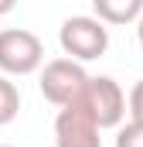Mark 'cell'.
Instances as JSON below:
<instances>
[{
  "label": "cell",
  "mask_w": 143,
  "mask_h": 147,
  "mask_svg": "<svg viewBox=\"0 0 143 147\" xmlns=\"http://www.w3.org/2000/svg\"><path fill=\"white\" fill-rule=\"evenodd\" d=\"M17 113H21V92L7 75H0V127L14 123Z\"/></svg>",
  "instance_id": "cell-7"
},
{
  "label": "cell",
  "mask_w": 143,
  "mask_h": 147,
  "mask_svg": "<svg viewBox=\"0 0 143 147\" xmlns=\"http://www.w3.org/2000/svg\"><path fill=\"white\" fill-rule=\"evenodd\" d=\"M143 0H92V17L99 24H130L140 21Z\"/></svg>",
  "instance_id": "cell-6"
},
{
  "label": "cell",
  "mask_w": 143,
  "mask_h": 147,
  "mask_svg": "<svg viewBox=\"0 0 143 147\" xmlns=\"http://www.w3.org/2000/svg\"><path fill=\"white\" fill-rule=\"evenodd\" d=\"M85 86H89V72H85L78 62H72V58H51V62H44L41 79H37L41 96H44L51 106H58V110L75 106V103L82 99Z\"/></svg>",
  "instance_id": "cell-1"
},
{
  "label": "cell",
  "mask_w": 143,
  "mask_h": 147,
  "mask_svg": "<svg viewBox=\"0 0 143 147\" xmlns=\"http://www.w3.org/2000/svg\"><path fill=\"white\" fill-rule=\"evenodd\" d=\"M10 7H14V3H0V14H7V10H10Z\"/></svg>",
  "instance_id": "cell-11"
},
{
  "label": "cell",
  "mask_w": 143,
  "mask_h": 147,
  "mask_svg": "<svg viewBox=\"0 0 143 147\" xmlns=\"http://www.w3.org/2000/svg\"><path fill=\"white\" fill-rule=\"evenodd\" d=\"M126 113H130L133 123H143V79L130 89V96H126Z\"/></svg>",
  "instance_id": "cell-9"
},
{
  "label": "cell",
  "mask_w": 143,
  "mask_h": 147,
  "mask_svg": "<svg viewBox=\"0 0 143 147\" xmlns=\"http://www.w3.org/2000/svg\"><path fill=\"white\" fill-rule=\"evenodd\" d=\"M78 103H82V110L92 116V123L99 130L119 127L123 116H126V92L109 75H89V86H85V92H82Z\"/></svg>",
  "instance_id": "cell-3"
},
{
  "label": "cell",
  "mask_w": 143,
  "mask_h": 147,
  "mask_svg": "<svg viewBox=\"0 0 143 147\" xmlns=\"http://www.w3.org/2000/svg\"><path fill=\"white\" fill-rule=\"evenodd\" d=\"M102 130L92 123V116L82 110V103L65 106L55 116V147H102Z\"/></svg>",
  "instance_id": "cell-5"
},
{
  "label": "cell",
  "mask_w": 143,
  "mask_h": 147,
  "mask_svg": "<svg viewBox=\"0 0 143 147\" xmlns=\"http://www.w3.org/2000/svg\"><path fill=\"white\" fill-rule=\"evenodd\" d=\"M116 147H143V123H126L116 134Z\"/></svg>",
  "instance_id": "cell-8"
},
{
  "label": "cell",
  "mask_w": 143,
  "mask_h": 147,
  "mask_svg": "<svg viewBox=\"0 0 143 147\" xmlns=\"http://www.w3.org/2000/svg\"><path fill=\"white\" fill-rule=\"evenodd\" d=\"M0 147H14V144H0Z\"/></svg>",
  "instance_id": "cell-12"
},
{
  "label": "cell",
  "mask_w": 143,
  "mask_h": 147,
  "mask_svg": "<svg viewBox=\"0 0 143 147\" xmlns=\"http://www.w3.org/2000/svg\"><path fill=\"white\" fill-rule=\"evenodd\" d=\"M136 41H140V48H143V14H140V21H136Z\"/></svg>",
  "instance_id": "cell-10"
},
{
  "label": "cell",
  "mask_w": 143,
  "mask_h": 147,
  "mask_svg": "<svg viewBox=\"0 0 143 147\" xmlns=\"http://www.w3.org/2000/svg\"><path fill=\"white\" fill-rule=\"evenodd\" d=\"M58 45L61 51L68 55L72 62H92V58H102L109 48V31L106 24H99L96 17L89 14H78V17H68L58 31Z\"/></svg>",
  "instance_id": "cell-2"
},
{
  "label": "cell",
  "mask_w": 143,
  "mask_h": 147,
  "mask_svg": "<svg viewBox=\"0 0 143 147\" xmlns=\"http://www.w3.org/2000/svg\"><path fill=\"white\" fill-rule=\"evenodd\" d=\"M44 65V45L27 28H3L0 31V72L31 75Z\"/></svg>",
  "instance_id": "cell-4"
}]
</instances>
